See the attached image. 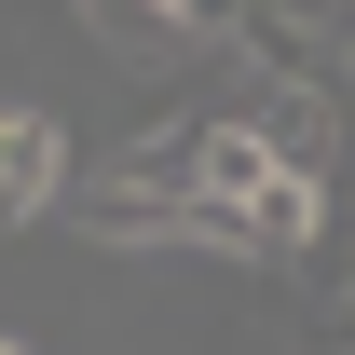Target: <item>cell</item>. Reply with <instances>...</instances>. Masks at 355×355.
Segmentation results:
<instances>
[{
	"instance_id": "6da1fadb",
	"label": "cell",
	"mask_w": 355,
	"mask_h": 355,
	"mask_svg": "<svg viewBox=\"0 0 355 355\" xmlns=\"http://www.w3.org/2000/svg\"><path fill=\"white\" fill-rule=\"evenodd\" d=\"M55 219L96 232V246H191V191H150L137 164H96V178H69Z\"/></svg>"
},
{
	"instance_id": "7a4b0ae2",
	"label": "cell",
	"mask_w": 355,
	"mask_h": 355,
	"mask_svg": "<svg viewBox=\"0 0 355 355\" xmlns=\"http://www.w3.org/2000/svg\"><path fill=\"white\" fill-rule=\"evenodd\" d=\"M232 55H246V69H260V96H314V110H342V42H328V28H314V14H246V28H232Z\"/></svg>"
},
{
	"instance_id": "3957f363",
	"label": "cell",
	"mask_w": 355,
	"mask_h": 355,
	"mask_svg": "<svg viewBox=\"0 0 355 355\" xmlns=\"http://www.w3.org/2000/svg\"><path fill=\"white\" fill-rule=\"evenodd\" d=\"M287 287H301L314 314H355V164L314 178V219H301V246H287Z\"/></svg>"
},
{
	"instance_id": "277c9868",
	"label": "cell",
	"mask_w": 355,
	"mask_h": 355,
	"mask_svg": "<svg viewBox=\"0 0 355 355\" xmlns=\"http://www.w3.org/2000/svg\"><path fill=\"white\" fill-rule=\"evenodd\" d=\"M42 205H69V137L55 110H0V232H28Z\"/></svg>"
},
{
	"instance_id": "5b68a950",
	"label": "cell",
	"mask_w": 355,
	"mask_h": 355,
	"mask_svg": "<svg viewBox=\"0 0 355 355\" xmlns=\"http://www.w3.org/2000/svg\"><path fill=\"white\" fill-rule=\"evenodd\" d=\"M69 14H83V28H96V42H110V55H123V69H150V55H178L150 0H69Z\"/></svg>"
},
{
	"instance_id": "8992f818",
	"label": "cell",
	"mask_w": 355,
	"mask_h": 355,
	"mask_svg": "<svg viewBox=\"0 0 355 355\" xmlns=\"http://www.w3.org/2000/svg\"><path fill=\"white\" fill-rule=\"evenodd\" d=\"M150 14H164V42H232L260 0H150Z\"/></svg>"
}]
</instances>
